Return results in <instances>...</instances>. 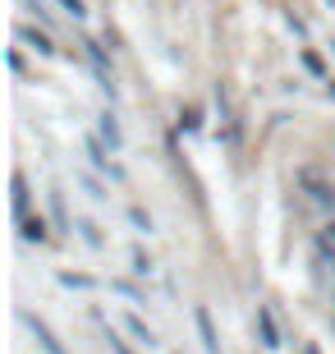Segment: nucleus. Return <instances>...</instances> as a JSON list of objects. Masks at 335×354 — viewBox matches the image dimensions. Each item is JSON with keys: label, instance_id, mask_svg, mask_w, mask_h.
<instances>
[{"label": "nucleus", "instance_id": "1", "mask_svg": "<svg viewBox=\"0 0 335 354\" xmlns=\"http://www.w3.org/2000/svg\"><path fill=\"white\" fill-rule=\"evenodd\" d=\"M298 189H303V194H308L312 203H317V207L335 212V184L326 180V175L317 171V166H303V171H298Z\"/></svg>", "mask_w": 335, "mask_h": 354}, {"label": "nucleus", "instance_id": "2", "mask_svg": "<svg viewBox=\"0 0 335 354\" xmlns=\"http://www.w3.org/2000/svg\"><path fill=\"white\" fill-rule=\"evenodd\" d=\"M23 322H28V327H32V336H37V341H41V350H46V354H69V350H65V345L55 341V331H51V327H46V322H41V317H32V313H23Z\"/></svg>", "mask_w": 335, "mask_h": 354}, {"label": "nucleus", "instance_id": "3", "mask_svg": "<svg viewBox=\"0 0 335 354\" xmlns=\"http://www.w3.org/2000/svg\"><path fill=\"white\" fill-rule=\"evenodd\" d=\"M193 322H198V336H202L207 354H220V341H216V327H211V313H207V308H193Z\"/></svg>", "mask_w": 335, "mask_h": 354}, {"label": "nucleus", "instance_id": "4", "mask_svg": "<svg viewBox=\"0 0 335 354\" xmlns=\"http://www.w3.org/2000/svg\"><path fill=\"white\" fill-rule=\"evenodd\" d=\"M258 327H262V345H267V350H276V345H280V331H276L271 308H258Z\"/></svg>", "mask_w": 335, "mask_h": 354}, {"label": "nucleus", "instance_id": "5", "mask_svg": "<svg viewBox=\"0 0 335 354\" xmlns=\"http://www.w3.org/2000/svg\"><path fill=\"white\" fill-rule=\"evenodd\" d=\"M19 37H23L28 46H37V55H51V51H55L51 37H46V32H37V28H19Z\"/></svg>", "mask_w": 335, "mask_h": 354}, {"label": "nucleus", "instance_id": "6", "mask_svg": "<svg viewBox=\"0 0 335 354\" xmlns=\"http://www.w3.org/2000/svg\"><path fill=\"white\" fill-rule=\"evenodd\" d=\"M14 216L28 221V184H23V175H14Z\"/></svg>", "mask_w": 335, "mask_h": 354}, {"label": "nucleus", "instance_id": "7", "mask_svg": "<svg viewBox=\"0 0 335 354\" xmlns=\"http://www.w3.org/2000/svg\"><path fill=\"white\" fill-rule=\"evenodd\" d=\"M102 138H106L111 147H119V143H124V133H119V124H115V115H111V111L102 115Z\"/></svg>", "mask_w": 335, "mask_h": 354}, {"label": "nucleus", "instance_id": "8", "mask_svg": "<svg viewBox=\"0 0 335 354\" xmlns=\"http://www.w3.org/2000/svg\"><path fill=\"white\" fill-rule=\"evenodd\" d=\"M23 225V239L28 244H41V239H46V225H41V216H32V221H19Z\"/></svg>", "mask_w": 335, "mask_h": 354}, {"label": "nucleus", "instance_id": "9", "mask_svg": "<svg viewBox=\"0 0 335 354\" xmlns=\"http://www.w3.org/2000/svg\"><path fill=\"white\" fill-rule=\"evenodd\" d=\"M124 322H129V331H133V336H138V345H147V350H152V345H156V336H152V327H142V322H138V317H124Z\"/></svg>", "mask_w": 335, "mask_h": 354}, {"label": "nucleus", "instance_id": "10", "mask_svg": "<svg viewBox=\"0 0 335 354\" xmlns=\"http://www.w3.org/2000/svg\"><path fill=\"white\" fill-rule=\"evenodd\" d=\"M88 157H92V161H97V166H102V171H111V175H119V171H115V166H111V157H106V152H102V143H88Z\"/></svg>", "mask_w": 335, "mask_h": 354}, {"label": "nucleus", "instance_id": "11", "mask_svg": "<svg viewBox=\"0 0 335 354\" xmlns=\"http://www.w3.org/2000/svg\"><path fill=\"white\" fill-rule=\"evenodd\" d=\"M106 345H111V350H115V354H133L129 345H124V341H119V336H115V331H111V336H106Z\"/></svg>", "mask_w": 335, "mask_h": 354}, {"label": "nucleus", "instance_id": "12", "mask_svg": "<svg viewBox=\"0 0 335 354\" xmlns=\"http://www.w3.org/2000/svg\"><path fill=\"white\" fill-rule=\"evenodd\" d=\"M60 5H65V10L74 14V19H83V14H88V10H83V0H60Z\"/></svg>", "mask_w": 335, "mask_h": 354}, {"label": "nucleus", "instance_id": "13", "mask_svg": "<svg viewBox=\"0 0 335 354\" xmlns=\"http://www.w3.org/2000/svg\"><path fill=\"white\" fill-rule=\"evenodd\" d=\"M322 239H326V244H335V221H331V225L322 230Z\"/></svg>", "mask_w": 335, "mask_h": 354}, {"label": "nucleus", "instance_id": "14", "mask_svg": "<svg viewBox=\"0 0 335 354\" xmlns=\"http://www.w3.org/2000/svg\"><path fill=\"white\" fill-rule=\"evenodd\" d=\"M331 331H335V317H331Z\"/></svg>", "mask_w": 335, "mask_h": 354}]
</instances>
